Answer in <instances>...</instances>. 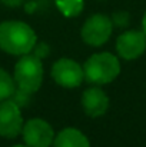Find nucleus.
<instances>
[{
    "instance_id": "nucleus-15",
    "label": "nucleus",
    "mask_w": 146,
    "mask_h": 147,
    "mask_svg": "<svg viewBox=\"0 0 146 147\" xmlns=\"http://www.w3.org/2000/svg\"><path fill=\"white\" fill-rule=\"evenodd\" d=\"M4 4H7V6H10V7H16V6H19L23 0H1Z\"/></svg>"
},
{
    "instance_id": "nucleus-10",
    "label": "nucleus",
    "mask_w": 146,
    "mask_h": 147,
    "mask_svg": "<svg viewBox=\"0 0 146 147\" xmlns=\"http://www.w3.org/2000/svg\"><path fill=\"white\" fill-rule=\"evenodd\" d=\"M54 147H90V143L80 130L67 127L57 133Z\"/></svg>"
},
{
    "instance_id": "nucleus-17",
    "label": "nucleus",
    "mask_w": 146,
    "mask_h": 147,
    "mask_svg": "<svg viewBox=\"0 0 146 147\" xmlns=\"http://www.w3.org/2000/svg\"><path fill=\"white\" fill-rule=\"evenodd\" d=\"M12 147H29V146H23V144H16V146H12Z\"/></svg>"
},
{
    "instance_id": "nucleus-9",
    "label": "nucleus",
    "mask_w": 146,
    "mask_h": 147,
    "mask_svg": "<svg viewBox=\"0 0 146 147\" xmlns=\"http://www.w3.org/2000/svg\"><path fill=\"white\" fill-rule=\"evenodd\" d=\"M82 106L88 116L99 117L103 116L109 107V97L99 87H89L83 92Z\"/></svg>"
},
{
    "instance_id": "nucleus-4",
    "label": "nucleus",
    "mask_w": 146,
    "mask_h": 147,
    "mask_svg": "<svg viewBox=\"0 0 146 147\" xmlns=\"http://www.w3.org/2000/svg\"><path fill=\"white\" fill-rule=\"evenodd\" d=\"M112 20L106 14L90 16L82 27V39L89 46H102L112 36Z\"/></svg>"
},
{
    "instance_id": "nucleus-5",
    "label": "nucleus",
    "mask_w": 146,
    "mask_h": 147,
    "mask_svg": "<svg viewBox=\"0 0 146 147\" xmlns=\"http://www.w3.org/2000/svg\"><path fill=\"white\" fill-rule=\"evenodd\" d=\"M52 77L53 80L66 89H75L80 86L85 79L83 67L72 59H60L52 67Z\"/></svg>"
},
{
    "instance_id": "nucleus-14",
    "label": "nucleus",
    "mask_w": 146,
    "mask_h": 147,
    "mask_svg": "<svg viewBox=\"0 0 146 147\" xmlns=\"http://www.w3.org/2000/svg\"><path fill=\"white\" fill-rule=\"evenodd\" d=\"M35 56H37L39 59H43V57H48L49 53H50V47H49L48 43H39V45H35Z\"/></svg>"
},
{
    "instance_id": "nucleus-13",
    "label": "nucleus",
    "mask_w": 146,
    "mask_h": 147,
    "mask_svg": "<svg viewBox=\"0 0 146 147\" xmlns=\"http://www.w3.org/2000/svg\"><path fill=\"white\" fill-rule=\"evenodd\" d=\"M112 23L113 24H116L117 27H126L128 24H129V22H130V16H129V13L128 11H123V10H120V11H115L113 14H112Z\"/></svg>"
},
{
    "instance_id": "nucleus-18",
    "label": "nucleus",
    "mask_w": 146,
    "mask_h": 147,
    "mask_svg": "<svg viewBox=\"0 0 146 147\" xmlns=\"http://www.w3.org/2000/svg\"><path fill=\"white\" fill-rule=\"evenodd\" d=\"M102 1H103V0H102Z\"/></svg>"
},
{
    "instance_id": "nucleus-8",
    "label": "nucleus",
    "mask_w": 146,
    "mask_h": 147,
    "mask_svg": "<svg viewBox=\"0 0 146 147\" xmlns=\"http://www.w3.org/2000/svg\"><path fill=\"white\" fill-rule=\"evenodd\" d=\"M116 50L125 60H133L142 56L146 50V34L139 30L125 32L117 37Z\"/></svg>"
},
{
    "instance_id": "nucleus-7",
    "label": "nucleus",
    "mask_w": 146,
    "mask_h": 147,
    "mask_svg": "<svg viewBox=\"0 0 146 147\" xmlns=\"http://www.w3.org/2000/svg\"><path fill=\"white\" fill-rule=\"evenodd\" d=\"M22 133L29 147H49L54 140L52 126L43 119H30L23 126Z\"/></svg>"
},
{
    "instance_id": "nucleus-11",
    "label": "nucleus",
    "mask_w": 146,
    "mask_h": 147,
    "mask_svg": "<svg viewBox=\"0 0 146 147\" xmlns=\"http://www.w3.org/2000/svg\"><path fill=\"white\" fill-rule=\"evenodd\" d=\"M56 6L63 16L75 17L82 13L85 1L83 0H56Z\"/></svg>"
},
{
    "instance_id": "nucleus-3",
    "label": "nucleus",
    "mask_w": 146,
    "mask_h": 147,
    "mask_svg": "<svg viewBox=\"0 0 146 147\" xmlns=\"http://www.w3.org/2000/svg\"><path fill=\"white\" fill-rule=\"evenodd\" d=\"M14 82L26 93H36L43 82V64L35 54H23L14 66Z\"/></svg>"
},
{
    "instance_id": "nucleus-16",
    "label": "nucleus",
    "mask_w": 146,
    "mask_h": 147,
    "mask_svg": "<svg viewBox=\"0 0 146 147\" xmlns=\"http://www.w3.org/2000/svg\"><path fill=\"white\" fill-rule=\"evenodd\" d=\"M142 27H143V33L146 34V13L143 14V19H142Z\"/></svg>"
},
{
    "instance_id": "nucleus-12",
    "label": "nucleus",
    "mask_w": 146,
    "mask_h": 147,
    "mask_svg": "<svg viewBox=\"0 0 146 147\" xmlns=\"http://www.w3.org/2000/svg\"><path fill=\"white\" fill-rule=\"evenodd\" d=\"M14 80L12 79V76L0 69V101L1 100H7L13 96V93L16 92V86H14Z\"/></svg>"
},
{
    "instance_id": "nucleus-6",
    "label": "nucleus",
    "mask_w": 146,
    "mask_h": 147,
    "mask_svg": "<svg viewBox=\"0 0 146 147\" xmlns=\"http://www.w3.org/2000/svg\"><path fill=\"white\" fill-rule=\"evenodd\" d=\"M23 117L20 106L13 100L0 101V136L6 139H14L22 133Z\"/></svg>"
},
{
    "instance_id": "nucleus-1",
    "label": "nucleus",
    "mask_w": 146,
    "mask_h": 147,
    "mask_svg": "<svg viewBox=\"0 0 146 147\" xmlns=\"http://www.w3.org/2000/svg\"><path fill=\"white\" fill-rule=\"evenodd\" d=\"M36 45V34L33 29L17 20L3 22L0 24V49L13 56H23L30 53Z\"/></svg>"
},
{
    "instance_id": "nucleus-2",
    "label": "nucleus",
    "mask_w": 146,
    "mask_h": 147,
    "mask_svg": "<svg viewBox=\"0 0 146 147\" xmlns=\"http://www.w3.org/2000/svg\"><path fill=\"white\" fill-rule=\"evenodd\" d=\"M85 80L93 84H107L120 73V63L116 56L103 51L90 56L83 66Z\"/></svg>"
}]
</instances>
